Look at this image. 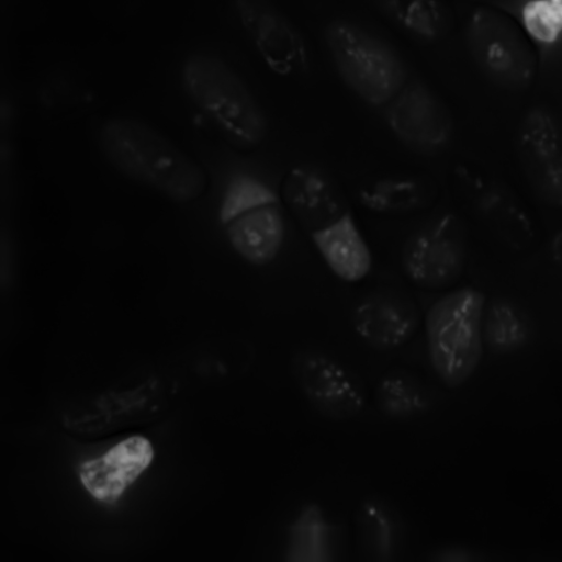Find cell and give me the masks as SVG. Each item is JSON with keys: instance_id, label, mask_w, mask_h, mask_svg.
<instances>
[{"instance_id": "1", "label": "cell", "mask_w": 562, "mask_h": 562, "mask_svg": "<svg viewBox=\"0 0 562 562\" xmlns=\"http://www.w3.org/2000/svg\"><path fill=\"white\" fill-rule=\"evenodd\" d=\"M279 193L336 278L357 283L369 274L370 247L345 193L326 171L310 164L293 166L283 176Z\"/></svg>"}, {"instance_id": "2", "label": "cell", "mask_w": 562, "mask_h": 562, "mask_svg": "<svg viewBox=\"0 0 562 562\" xmlns=\"http://www.w3.org/2000/svg\"><path fill=\"white\" fill-rule=\"evenodd\" d=\"M98 139L104 158L119 173L172 202L189 203L206 191L203 167L143 121L109 119L101 125Z\"/></svg>"}, {"instance_id": "3", "label": "cell", "mask_w": 562, "mask_h": 562, "mask_svg": "<svg viewBox=\"0 0 562 562\" xmlns=\"http://www.w3.org/2000/svg\"><path fill=\"white\" fill-rule=\"evenodd\" d=\"M184 91L239 150H254L268 134V120L257 99L238 74L223 59L192 55L183 64Z\"/></svg>"}, {"instance_id": "4", "label": "cell", "mask_w": 562, "mask_h": 562, "mask_svg": "<svg viewBox=\"0 0 562 562\" xmlns=\"http://www.w3.org/2000/svg\"><path fill=\"white\" fill-rule=\"evenodd\" d=\"M324 41L341 81L370 106L384 108L409 80L400 53L359 22L330 20Z\"/></svg>"}, {"instance_id": "5", "label": "cell", "mask_w": 562, "mask_h": 562, "mask_svg": "<svg viewBox=\"0 0 562 562\" xmlns=\"http://www.w3.org/2000/svg\"><path fill=\"white\" fill-rule=\"evenodd\" d=\"M485 303L482 291L461 286L435 300L424 316L430 366L438 379L450 389L468 381L480 364Z\"/></svg>"}, {"instance_id": "6", "label": "cell", "mask_w": 562, "mask_h": 562, "mask_svg": "<svg viewBox=\"0 0 562 562\" xmlns=\"http://www.w3.org/2000/svg\"><path fill=\"white\" fill-rule=\"evenodd\" d=\"M285 206L280 193L249 173L233 175L223 191L218 220L228 245L245 262L266 267L285 241Z\"/></svg>"}, {"instance_id": "7", "label": "cell", "mask_w": 562, "mask_h": 562, "mask_svg": "<svg viewBox=\"0 0 562 562\" xmlns=\"http://www.w3.org/2000/svg\"><path fill=\"white\" fill-rule=\"evenodd\" d=\"M468 50L481 74L494 86L521 91L533 81L538 57L531 38L509 14L480 7L465 26Z\"/></svg>"}, {"instance_id": "8", "label": "cell", "mask_w": 562, "mask_h": 562, "mask_svg": "<svg viewBox=\"0 0 562 562\" xmlns=\"http://www.w3.org/2000/svg\"><path fill=\"white\" fill-rule=\"evenodd\" d=\"M400 262L408 282L424 291L453 286L467 265V234L462 221L447 212L431 218L404 241Z\"/></svg>"}, {"instance_id": "9", "label": "cell", "mask_w": 562, "mask_h": 562, "mask_svg": "<svg viewBox=\"0 0 562 562\" xmlns=\"http://www.w3.org/2000/svg\"><path fill=\"white\" fill-rule=\"evenodd\" d=\"M515 151L533 194L546 205L562 209V122L548 108L536 105L521 116Z\"/></svg>"}, {"instance_id": "10", "label": "cell", "mask_w": 562, "mask_h": 562, "mask_svg": "<svg viewBox=\"0 0 562 562\" xmlns=\"http://www.w3.org/2000/svg\"><path fill=\"white\" fill-rule=\"evenodd\" d=\"M383 116L391 133L415 154L437 156L452 142L454 128L449 110L420 80H408L383 108Z\"/></svg>"}, {"instance_id": "11", "label": "cell", "mask_w": 562, "mask_h": 562, "mask_svg": "<svg viewBox=\"0 0 562 562\" xmlns=\"http://www.w3.org/2000/svg\"><path fill=\"white\" fill-rule=\"evenodd\" d=\"M235 8L243 29L271 72L295 77L308 70L307 43L270 0H235Z\"/></svg>"}, {"instance_id": "12", "label": "cell", "mask_w": 562, "mask_h": 562, "mask_svg": "<svg viewBox=\"0 0 562 562\" xmlns=\"http://www.w3.org/2000/svg\"><path fill=\"white\" fill-rule=\"evenodd\" d=\"M291 371L307 402L327 418H351L366 405L364 393L355 376L323 351L296 352L291 360Z\"/></svg>"}, {"instance_id": "13", "label": "cell", "mask_w": 562, "mask_h": 562, "mask_svg": "<svg viewBox=\"0 0 562 562\" xmlns=\"http://www.w3.org/2000/svg\"><path fill=\"white\" fill-rule=\"evenodd\" d=\"M463 195L475 216L508 248L526 250L536 240V226L520 201L498 180L462 168Z\"/></svg>"}, {"instance_id": "14", "label": "cell", "mask_w": 562, "mask_h": 562, "mask_svg": "<svg viewBox=\"0 0 562 562\" xmlns=\"http://www.w3.org/2000/svg\"><path fill=\"white\" fill-rule=\"evenodd\" d=\"M356 335L376 351L395 350L416 334L422 315L416 302L400 292L379 290L360 297L351 310Z\"/></svg>"}, {"instance_id": "15", "label": "cell", "mask_w": 562, "mask_h": 562, "mask_svg": "<svg viewBox=\"0 0 562 562\" xmlns=\"http://www.w3.org/2000/svg\"><path fill=\"white\" fill-rule=\"evenodd\" d=\"M153 458L150 441L142 436H132L102 456L81 463L79 479L97 501L114 504L149 467Z\"/></svg>"}, {"instance_id": "16", "label": "cell", "mask_w": 562, "mask_h": 562, "mask_svg": "<svg viewBox=\"0 0 562 562\" xmlns=\"http://www.w3.org/2000/svg\"><path fill=\"white\" fill-rule=\"evenodd\" d=\"M366 210L380 215H402L432 203L434 187L418 177H385L364 183L357 192Z\"/></svg>"}, {"instance_id": "17", "label": "cell", "mask_w": 562, "mask_h": 562, "mask_svg": "<svg viewBox=\"0 0 562 562\" xmlns=\"http://www.w3.org/2000/svg\"><path fill=\"white\" fill-rule=\"evenodd\" d=\"M333 527L316 503L304 504L286 527L284 560L328 562L333 560Z\"/></svg>"}, {"instance_id": "18", "label": "cell", "mask_w": 562, "mask_h": 562, "mask_svg": "<svg viewBox=\"0 0 562 562\" xmlns=\"http://www.w3.org/2000/svg\"><path fill=\"white\" fill-rule=\"evenodd\" d=\"M374 1L385 16L420 42H437L450 29V13L441 0Z\"/></svg>"}, {"instance_id": "19", "label": "cell", "mask_w": 562, "mask_h": 562, "mask_svg": "<svg viewBox=\"0 0 562 562\" xmlns=\"http://www.w3.org/2000/svg\"><path fill=\"white\" fill-rule=\"evenodd\" d=\"M483 339L494 351L510 352L524 347L531 336V323L520 305L507 297L485 303Z\"/></svg>"}, {"instance_id": "20", "label": "cell", "mask_w": 562, "mask_h": 562, "mask_svg": "<svg viewBox=\"0 0 562 562\" xmlns=\"http://www.w3.org/2000/svg\"><path fill=\"white\" fill-rule=\"evenodd\" d=\"M374 402L380 414L396 420L418 417L429 407L425 389L402 371L389 372L379 380Z\"/></svg>"}, {"instance_id": "21", "label": "cell", "mask_w": 562, "mask_h": 562, "mask_svg": "<svg viewBox=\"0 0 562 562\" xmlns=\"http://www.w3.org/2000/svg\"><path fill=\"white\" fill-rule=\"evenodd\" d=\"M359 530L364 551L373 561L393 560L397 549L398 528L392 510L383 502L369 498L361 504Z\"/></svg>"}, {"instance_id": "22", "label": "cell", "mask_w": 562, "mask_h": 562, "mask_svg": "<svg viewBox=\"0 0 562 562\" xmlns=\"http://www.w3.org/2000/svg\"><path fill=\"white\" fill-rule=\"evenodd\" d=\"M521 21L531 40L543 45L557 43L562 37V0H528Z\"/></svg>"}, {"instance_id": "23", "label": "cell", "mask_w": 562, "mask_h": 562, "mask_svg": "<svg viewBox=\"0 0 562 562\" xmlns=\"http://www.w3.org/2000/svg\"><path fill=\"white\" fill-rule=\"evenodd\" d=\"M549 254L552 261L562 268V228L552 237L549 245Z\"/></svg>"}]
</instances>
